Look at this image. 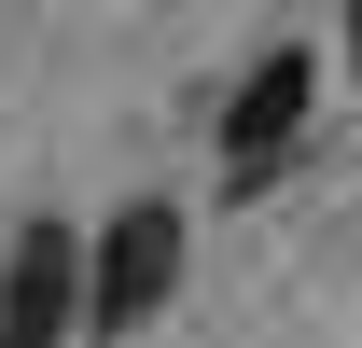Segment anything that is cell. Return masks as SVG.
Returning a JSON list of instances; mask_svg holds the SVG:
<instances>
[{"label": "cell", "instance_id": "1", "mask_svg": "<svg viewBox=\"0 0 362 348\" xmlns=\"http://www.w3.org/2000/svg\"><path fill=\"white\" fill-rule=\"evenodd\" d=\"M168 293H181V209H126V223L84 251V335L168 320Z\"/></svg>", "mask_w": 362, "mask_h": 348}, {"label": "cell", "instance_id": "2", "mask_svg": "<svg viewBox=\"0 0 362 348\" xmlns=\"http://www.w3.org/2000/svg\"><path fill=\"white\" fill-rule=\"evenodd\" d=\"M307 98H320V56H307V42L251 56V70H237V98H223V153H237V168H279V139L307 126Z\"/></svg>", "mask_w": 362, "mask_h": 348}, {"label": "cell", "instance_id": "4", "mask_svg": "<svg viewBox=\"0 0 362 348\" xmlns=\"http://www.w3.org/2000/svg\"><path fill=\"white\" fill-rule=\"evenodd\" d=\"M349 84H362V0H349Z\"/></svg>", "mask_w": 362, "mask_h": 348}, {"label": "cell", "instance_id": "3", "mask_svg": "<svg viewBox=\"0 0 362 348\" xmlns=\"http://www.w3.org/2000/svg\"><path fill=\"white\" fill-rule=\"evenodd\" d=\"M84 320V279H70V223H28L14 237V279H0V348H42Z\"/></svg>", "mask_w": 362, "mask_h": 348}]
</instances>
